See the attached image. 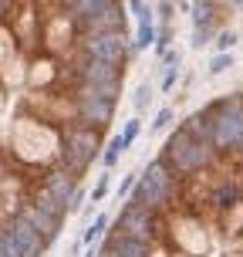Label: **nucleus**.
<instances>
[{"label": "nucleus", "instance_id": "2eb2a0df", "mask_svg": "<svg viewBox=\"0 0 243 257\" xmlns=\"http://www.w3.org/2000/svg\"><path fill=\"white\" fill-rule=\"evenodd\" d=\"M236 41H240L236 31H219V34H216V51H233Z\"/></svg>", "mask_w": 243, "mask_h": 257}, {"label": "nucleus", "instance_id": "7ed1b4c3", "mask_svg": "<svg viewBox=\"0 0 243 257\" xmlns=\"http://www.w3.org/2000/svg\"><path fill=\"white\" fill-rule=\"evenodd\" d=\"M192 27H196V34H192V48H206L209 38H213V31H216V4L213 0H192Z\"/></svg>", "mask_w": 243, "mask_h": 257}, {"label": "nucleus", "instance_id": "a211bd4d", "mask_svg": "<svg viewBox=\"0 0 243 257\" xmlns=\"http://www.w3.org/2000/svg\"><path fill=\"white\" fill-rule=\"evenodd\" d=\"M179 58H182V54L176 51V48H169V51L162 54V68H172V64H179Z\"/></svg>", "mask_w": 243, "mask_h": 257}, {"label": "nucleus", "instance_id": "4468645a", "mask_svg": "<svg viewBox=\"0 0 243 257\" xmlns=\"http://www.w3.org/2000/svg\"><path fill=\"white\" fill-rule=\"evenodd\" d=\"M149 98H152V85L142 81L139 88H135V115H142V112L149 108Z\"/></svg>", "mask_w": 243, "mask_h": 257}, {"label": "nucleus", "instance_id": "ddd939ff", "mask_svg": "<svg viewBox=\"0 0 243 257\" xmlns=\"http://www.w3.org/2000/svg\"><path fill=\"white\" fill-rule=\"evenodd\" d=\"M139 132H142V115H132L125 122V128H122V139H125V146H132V142L139 139Z\"/></svg>", "mask_w": 243, "mask_h": 257}, {"label": "nucleus", "instance_id": "f8f14e48", "mask_svg": "<svg viewBox=\"0 0 243 257\" xmlns=\"http://www.w3.org/2000/svg\"><path fill=\"white\" fill-rule=\"evenodd\" d=\"M128 14H132L139 24H149V21H152V7H149L145 0H128Z\"/></svg>", "mask_w": 243, "mask_h": 257}, {"label": "nucleus", "instance_id": "f257e3e1", "mask_svg": "<svg viewBox=\"0 0 243 257\" xmlns=\"http://www.w3.org/2000/svg\"><path fill=\"white\" fill-rule=\"evenodd\" d=\"M135 54L128 0H0V257L81 210Z\"/></svg>", "mask_w": 243, "mask_h": 257}, {"label": "nucleus", "instance_id": "0eeeda50", "mask_svg": "<svg viewBox=\"0 0 243 257\" xmlns=\"http://www.w3.org/2000/svg\"><path fill=\"white\" fill-rule=\"evenodd\" d=\"M233 64H236V54H233V51H216L213 58H209V68H206V75L216 78V75H223V71H230Z\"/></svg>", "mask_w": 243, "mask_h": 257}, {"label": "nucleus", "instance_id": "6e6552de", "mask_svg": "<svg viewBox=\"0 0 243 257\" xmlns=\"http://www.w3.org/2000/svg\"><path fill=\"white\" fill-rule=\"evenodd\" d=\"M172 122H176V108H172V105H162V108L155 112V118H152V136H162Z\"/></svg>", "mask_w": 243, "mask_h": 257}, {"label": "nucleus", "instance_id": "6ab92c4d", "mask_svg": "<svg viewBox=\"0 0 243 257\" xmlns=\"http://www.w3.org/2000/svg\"><path fill=\"white\" fill-rule=\"evenodd\" d=\"M179 4H182V11H189V0H179Z\"/></svg>", "mask_w": 243, "mask_h": 257}, {"label": "nucleus", "instance_id": "aec40b11", "mask_svg": "<svg viewBox=\"0 0 243 257\" xmlns=\"http://www.w3.org/2000/svg\"><path fill=\"white\" fill-rule=\"evenodd\" d=\"M233 4H236V7H243V0H233Z\"/></svg>", "mask_w": 243, "mask_h": 257}, {"label": "nucleus", "instance_id": "423d86ee", "mask_svg": "<svg viewBox=\"0 0 243 257\" xmlns=\"http://www.w3.org/2000/svg\"><path fill=\"white\" fill-rule=\"evenodd\" d=\"M155 21H149V24H139L135 31H132V44H135V51H145V48H152L155 44Z\"/></svg>", "mask_w": 243, "mask_h": 257}, {"label": "nucleus", "instance_id": "1a4fd4ad", "mask_svg": "<svg viewBox=\"0 0 243 257\" xmlns=\"http://www.w3.org/2000/svg\"><path fill=\"white\" fill-rule=\"evenodd\" d=\"M179 85V64H172V68H162V78H159V91L169 95V91H176Z\"/></svg>", "mask_w": 243, "mask_h": 257}, {"label": "nucleus", "instance_id": "9b49d317", "mask_svg": "<svg viewBox=\"0 0 243 257\" xmlns=\"http://www.w3.org/2000/svg\"><path fill=\"white\" fill-rule=\"evenodd\" d=\"M108 186H112V169H102V176H98V183H95V190H91V203H102L105 196H108Z\"/></svg>", "mask_w": 243, "mask_h": 257}, {"label": "nucleus", "instance_id": "9d476101", "mask_svg": "<svg viewBox=\"0 0 243 257\" xmlns=\"http://www.w3.org/2000/svg\"><path fill=\"white\" fill-rule=\"evenodd\" d=\"M169 48H172V24H162L155 31V58H162Z\"/></svg>", "mask_w": 243, "mask_h": 257}, {"label": "nucleus", "instance_id": "f3484780", "mask_svg": "<svg viewBox=\"0 0 243 257\" xmlns=\"http://www.w3.org/2000/svg\"><path fill=\"white\" fill-rule=\"evenodd\" d=\"M159 21H162V24L172 21V0H159Z\"/></svg>", "mask_w": 243, "mask_h": 257}, {"label": "nucleus", "instance_id": "dca6fc26", "mask_svg": "<svg viewBox=\"0 0 243 257\" xmlns=\"http://www.w3.org/2000/svg\"><path fill=\"white\" fill-rule=\"evenodd\" d=\"M135 180H139V173H128L125 180L118 183V196H122V200H125L128 193H132V186H135Z\"/></svg>", "mask_w": 243, "mask_h": 257}, {"label": "nucleus", "instance_id": "f03ea898", "mask_svg": "<svg viewBox=\"0 0 243 257\" xmlns=\"http://www.w3.org/2000/svg\"><path fill=\"white\" fill-rule=\"evenodd\" d=\"M95 257H243V88L172 125Z\"/></svg>", "mask_w": 243, "mask_h": 257}, {"label": "nucleus", "instance_id": "20e7f679", "mask_svg": "<svg viewBox=\"0 0 243 257\" xmlns=\"http://www.w3.org/2000/svg\"><path fill=\"white\" fill-rule=\"evenodd\" d=\"M125 149H128V146H125V139H122V132L112 136V139L105 142V149H102V169H115Z\"/></svg>", "mask_w": 243, "mask_h": 257}, {"label": "nucleus", "instance_id": "39448f33", "mask_svg": "<svg viewBox=\"0 0 243 257\" xmlns=\"http://www.w3.org/2000/svg\"><path fill=\"white\" fill-rule=\"evenodd\" d=\"M108 223H112V217H108V213H98V217H95L88 227H85V233H81V244H85V247L98 244V240L105 237V230H108Z\"/></svg>", "mask_w": 243, "mask_h": 257}]
</instances>
